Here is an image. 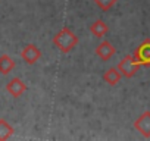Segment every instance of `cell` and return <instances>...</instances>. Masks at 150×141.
Returning a JSON list of instances; mask_svg holds the SVG:
<instances>
[{
  "label": "cell",
  "instance_id": "1",
  "mask_svg": "<svg viewBox=\"0 0 150 141\" xmlns=\"http://www.w3.org/2000/svg\"><path fill=\"white\" fill-rule=\"evenodd\" d=\"M53 44L60 50L62 53H69L71 50L75 49V46L78 44V37L75 35L68 27H63L54 37H53Z\"/></svg>",
  "mask_w": 150,
  "mask_h": 141
},
{
  "label": "cell",
  "instance_id": "2",
  "mask_svg": "<svg viewBox=\"0 0 150 141\" xmlns=\"http://www.w3.org/2000/svg\"><path fill=\"white\" fill-rule=\"evenodd\" d=\"M138 69H140V65L135 62L134 56H131V54L125 56L118 63V70L121 72V75L125 77V78H132L138 72Z\"/></svg>",
  "mask_w": 150,
  "mask_h": 141
},
{
  "label": "cell",
  "instance_id": "3",
  "mask_svg": "<svg viewBox=\"0 0 150 141\" xmlns=\"http://www.w3.org/2000/svg\"><path fill=\"white\" fill-rule=\"evenodd\" d=\"M132 56L140 66H150V38H146L135 49Z\"/></svg>",
  "mask_w": 150,
  "mask_h": 141
},
{
  "label": "cell",
  "instance_id": "4",
  "mask_svg": "<svg viewBox=\"0 0 150 141\" xmlns=\"http://www.w3.org/2000/svg\"><path fill=\"white\" fill-rule=\"evenodd\" d=\"M134 128L138 131L144 138H150V112L146 110L143 112L135 121H134Z\"/></svg>",
  "mask_w": 150,
  "mask_h": 141
},
{
  "label": "cell",
  "instance_id": "5",
  "mask_svg": "<svg viewBox=\"0 0 150 141\" xmlns=\"http://www.w3.org/2000/svg\"><path fill=\"white\" fill-rule=\"evenodd\" d=\"M28 90V87H27V84L21 80V78H18V77H15V78H12L8 84H6V91L12 96V97H15V99H18V97H21L25 91Z\"/></svg>",
  "mask_w": 150,
  "mask_h": 141
},
{
  "label": "cell",
  "instance_id": "6",
  "mask_svg": "<svg viewBox=\"0 0 150 141\" xmlns=\"http://www.w3.org/2000/svg\"><path fill=\"white\" fill-rule=\"evenodd\" d=\"M21 57L22 60H25L28 65H34L40 57H41V51L35 44H27L22 51H21Z\"/></svg>",
  "mask_w": 150,
  "mask_h": 141
},
{
  "label": "cell",
  "instance_id": "7",
  "mask_svg": "<svg viewBox=\"0 0 150 141\" xmlns=\"http://www.w3.org/2000/svg\"><path fill=\"white\" fill-rule=\"evenodd\" d=\"M115 51H116V49L108 41V40H105V41H102L97 47H96V54L102 59V60H109L113 54H115Z\"/></svg>",
  "mask_w": 150,
  "mask_h": 141
},
{
  "label": "cell",
  "instance_id": "8",
  "mask_svg": "<svg viewBox=\"0 0 150 141\" xmlns=\"http://www.w3.org/2000/svg\"><path fill=\"white\" fill-rule=\"evenodd\" d=\"M15 66H16V63L9 54L0 56V74L2 75H8L9 72H12L15 69Z\"/></svg>",
  "mask_w": 150,
  "mask_h": 141
},
{
  "label": "cell",
  "instance_id": "9",
  "mask_svg": "<svg viewBox=\"0 0 150 141\" xmlns=\"http://www.w3.org/2000/svg\"><path fill=\"white\" fill-rule=\"evenodd\" d=\"M108 31H109V27H108V24H106L105 21H102V19H97V21H94V22L90 25V32H91L94 37H97V38H102L103 35H106Z\"/></svg>",
  "mask_w": 150,
  "mask_h": 141
},
{
  "label": "cell",
  "instance_id": "10",
  "mask_svg": "<svg viewBox=\"0 0 150 141\" xmlns=\"http://www.w3.org/2000/svg\"><path fill=\"white\" fill-rule=\"evenodd\" d=\"M121 78H122V75H121V72L118 70V68H109L106 72L103 74V80L109 85H116L121 81Z\"/></svg>",
  "mask_w": 150,
  "mask_h": 141
},
{
  "label": "cell",
  "instance_id": "11",
  "mask_svg": "<svg viewBox=\"0 0 150 141\" xmlns=\"http://www.w3.org/2000/svg\"><path fill=\"white\" fill-rule=\"evenodd\" d=\"M12 135H13V126L6 119H0V141H6Z\"/></svg>",
  "mask_w": 150,
  "mask_h": 141
},
{
  "label": "cell",
  "instance_id": "12",
  "mask_svg": "<svg viewBox=\"0 0 150 141\" xmlns=\"http://www.w3.org/2000/svg\"><path fill=\"white\" fill-rule=\"evenodd\" d=\"M116 2H118V0H94V3H96L103 12L110 11V9L116 5Z\"/></svg>",
  "mask_w": 150,
  "mask_h": 141
}]
</instances>
